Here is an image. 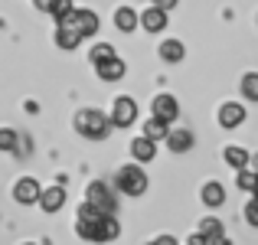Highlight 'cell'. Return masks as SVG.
<instances>
[{
  "mask_svg": "<svg viewBox=\"0 0 258 245\" xmlns=\"http://www.w3.org/2000/svg\"><path fill=\"white\" fill-rule=\"evenodd\" d=\"M108 125H111V114L98 111V108H85L76 114V131L88 141H101L108 134Z\"/></svg>",
  "mask_w": 258,
  "mask_h": 245,
  "instance_id": "obj_1",
  "label": "cell"
},
{
  "mask_svg": "<svg viewBox=\"0 0 258 245\" xmlns=\"http://www.w3.org/2000/svg\"><path fill=\"white\" fill-rule=\"evenodd\" d=\"M114 190L127 196H144L147 193V173L141 170V163H124L114 176Z\"/></svg>",
  "mask_w": 258,
  "mask_h": 245,
  "instance_id": "obj_2",
  "label": "cell"
},
{
  "mask_svg": "<svg viewBox=\"0 0 258 245\" xmlns=\"http://www.w3.org/2000/svg\"><path fill=\"white\" fill-rule=\"evenodd\" d=\"M111 125L114 128H131L134 121H138V101L131 98V95H121V98H114L111 105Z\"/></svg>",
  "mask_w": 258,
  "mask_h": 245,
  "instance_id": "obj_3",
  "label": "cell"
},
{
  "mask_svg": "<svg viewBox=\"0 0 258 245\" xmlns=\"http://www.w3.org/2000/svg\"><path fill=\"white\" fill-rule=\"evenodd\" d=\"M85 200L92 203V206H98L101 213H111V216H114V209H118V200H114V193L108 190V183H101V180H95L92 187H88Z\"/></svg>",
  "mask_w": 258,
  "mask_h": 245,
  "instance_id": "obj_4",
  "label": "cell"
},
{
  "mask_svg": "<svg viewBox=\"0 0 258 245\" xmlns=\"http://www.w3.org/2000/svg\"><path fill=\"white\" fill-rule=\"evenodd\" d=\"M39 193H43V187H39L33 176H23V180H17V187H13V200H17L20 206L39 203Z\"/></svg>",
  "mask_w": 258,
  "mask_h": 245,
  "instance_id": "obj_5",
  "label": "cell"
},
{
  "mask_svg": "<svg viewBox=\"0 0 258 245\" xmlns=\"http://www.w3.org/2000/svg\"><path fill=\"white\" fill-rule=\"evenodd\" d=\"M154 118L167 121V125H173V121L180 118V105H176L173 95H157V98H154Z\"/></svg>",
  "mask_w": 258,
  "mask_h": 245,
  "instance_id": "obj_6",
  "label": "cell"
},
{
  "mask_svg": "<svg viewBox=\"0 0 258 245\" xmlns=\"http://www.w3.org/2000/svg\"><path fill=\"white\" fill-rule=\"evenodd\" d=\"M82 39L85 36L76 30V23H59L56 26V46H59V49H76Z\"/></svg>",
  "mask_w": 258,
  "mask_h": 245,
  "instance_id": "obj_7",
  "label": "cell"
},
{
  "mask_svg": "<svg viewBox=\"0 0 258 245\" xmlns=\"http://www.w3.org/2000/svg\"><path fill=\"white\" fill-rule=\"evenodd\" d=\"M124 59H118V56H111V59H105L101 66H95V72H98V79L101 82H118V79H124Z\"/></svg>",
  "mask_w": 258,
  "mask_h": 245,
  "instance_id": "obj_8",
  "label": "cell"
},
{
  "mask_svg": "<svg viewBox=\"0 0 258 245\" xmlns=\"http://www.w3.org/2000/svg\"><path fill=\"white\" fill-rule=\"evenodd\" d=\"M131 154H134V160H138V163H151L154 154H157V141H151L147 134H141V138L131 141Z\"/></svg>",
  "mask_w": 258,
  "mask_h": 245,
  "instance_id": "obj_9",
  "label": "cell"
},
{
  "mask_svg": "<svg viewBox=\"0 0 258 245\" xmlns=\"http://www.w3.org/2000/svg\"><path fill=\"white\" fill-rule=\"evenodd\" d=\"M242 121H245V108H242L239 101H226V105L219 108V125L222 128H239Z\"/></svg>",
  "mask_w": 258,
  "mask_h": 245,
  "instance_id": "obj_10",
  "label": "cell"
},
{
  "mask_svg": "<svg viewBox=\"0 0 258 245\" xmlns=\"http://www.w3.org/2000/svg\"><path fill=\"white\" fill-rule=\"evenodd\" d=\"M141 26H144L147 33L167 30V10H160V7H147V10L141 13Z\"/></svg>",
  "mask_w": 258,
  "mask_h": 245,
  "instance_id": "obj_11",
  "label": "cell"
},
{
  "mask_svg": "<svg viewBox=\"0 0 258 245\" xmlns=\"http://www.w3.org/2000/svg\"><path fill=\"white\" fill-rule=\"evenodd\" d=\"M76 30L82 33L85 39L95 36V33H98V13H95V10H85V7H79V10H76Z\"/></svg>",
  "mask_w": 258,
  "mask_h": 245,
  "instance_id": "obj_12",
  "label": "cell"
},
{
  "mask_svg": "<svg viewBox=\"0 0 258 245\" xmlns=\"http://www.w3.org/2000/svg\"><path fill=\"white\" fill-rule=\"evenodd\" d=\"M39 206L46 209V213H59V209L66 206V190L62 187H49L39 193Z\"/></svg>",
  "mask_w": 258,
  "mask_h": 245,
  "instance_id": "obj_13",
  "label": "cell"
},
{
  "mask_svg": "<svg viewBox=\"0 0 258 245\" xmlns=\"http://www.w3.org/2000/svg\"><path fill=\"white\" fill-rule=\"evenodd\" d=\"M114 26H118L121 33H134L141 26V17L134 13V7H118V10H114Z\"/></svg>",
  "mask_w": 258,
  "mask_h": 245,
  "instance_id": "obj_14",
  "label": "cell"
},
{
  "mask_svg": "<svg viewBox=\"0 0 258 245\" xmlns=\"http://www.w3.org/2000/svg\"><path fill=\"white\" fill-rule=\"evenodd\" d=\"M167 147H170L173 154H186L189 147H193V131H186V128L170 131V134H167Z\"/></svg>",
  "mask_w": 258,
  "mask_h": 245,
  "instance_id": "obj_15",
  "label": "cell"
},
{
  "mask_svg": "<svg viewBox=\"0 0 258 245\" xmlns=\"http://www.w3.org/2000/svg\"><path fill=\"white\" fill-rule=\"evenodd\" d=\"M222 160H226L232 170H245V167H252V154H248L245 147H235V144L222 151Z\"/></svg>",
  "mask_w": 258,
  "mask_h": 245,
  "instance_id": "obj_16",
  "label": "cell"
},
{
  "mask_svg": "<svg viewBox=\"0 0 258 245\" xmlns=\"http://www.w3.org/2000/svg\"><path fill=\"white\" fill-rule=\"evenodd\" d=\"M160 59H164V63H183V59H186V46H183L180 39H164V43H160Z\"/></svg>",
  "mask_w": 258,
  "mask_h": 245,
  "instance_id": "obj_17",
  "label": "cell"
},
{
  "mask_svg": "<svg viewBox=\"0 0 258 245\" xmlns=\"http://www.w3.org/2000/svg\"><path fill=\"white\" fill-rule=\"evenodd\" d=\"M76 10L79 7H72V0H52V7H49L56 23H76Z\"/></svg>",
  "mask_w": 258,
  "mask_h": 245,
  "instance_id": "obj_18",
  "label": "cell"
},
{
  "mask_svg": "<svg viewBox=\"0 0 258 245\" xmlns=\"http://www.w3.org/2000/svg\"><path fill=\"white\" fill-rule=\"evenodd\" d=\"M118 235H121L118 219H114V216H101V222H98V242H114Z\"/></svg>",
  "mask_w": 258,
  "mask_h": 245,
  "instance_id": "obj_19",
  "label": "cell"
},
{
  "mask_svg": "<svg viewBox=\"0 0 258 245\" xmlns=\"http://www.w3.org/2000/svg\"><path fill=\"white\" fill-rule=\"evenodd\" d=\"M235 187L255 196V193H258V173H255L252 167H245V170H235Z\"/></svg>",
  "mask_w": 258,
  "mask_h": 245,
  "instance_id": "obj_20",
  "label": "cell"
},
{
  "mask_svg": "<svg viewBox=\"0 0 258 245\" xmlns=\"http://www.w3.org/2000/svg\"><path fill=\"white\" fill-rule=\"evenodd\" d=\"M203 203H206V206H222V203H226V190H222V183L209 180L206 187H203Z\"/></svg>",
  "mask_w": 258,
  "mask_h": 245,
  "instance_id": "obj_21",
  "label": "cell"
},
{
  "mask_svg": "<svg viewBox=\"0 0 258 245\" xmlns=\"http://www.w3.org/2000/svg\"><path fill=\"white\" fill-rule=\"evenodd\" d=\"M144 134L151 141H167V134H170V125H167V121H160V118H151L144 125Z\"/></svg>",
  "mask_w": 258,
  "mask_h": 245,
  "instance_id": "obj_22",
  "label": "cell"
},
{
  "mask_svg": "<svg viewBox=\"0 0 258 245\" xmlns=\"http://www.w3.org/2000/svg\"><path fill=\"white\" fill-rule=\"evenodd\" d=\"M111 56H118V52H114V46L111 43H98V46H92V52H88V63H92V66H101L105 59H111Z\"/></svg>",
  "mask_w": 258,
  "mask_h": 245,
  "instance_id": "obj_23",
  "label": "cell"
},
{
  "mask_svg": "<svg viewBox=\"0 0 258 245\" xmlns=\"http://www.w3.org/2000/svg\"><path fill=\"white\" fill-rule=\"evenodd\" d=\"M239 88H242V95H245L248 101H258V72H245Z\"/></svg>",
  "mask_w": 258,
  "mask_h": 245,
  "instance_id": "obj_24",
  "label": "cell"
},
{
  "mask_svg": "<svg viewBox=\"0 0 258 245\" xmlns=\"http://www.w3.org/2000/svg\"><path fill=\"white\" fill-rule=\"evenodd\" d=\"M17 147H20V134L13 131V128H0V151L13 154Z\"/></svg>",
  "mask_w": 258,
  "mask_h": 245,
  "instance_id": "obj_25",
  "label": "cell"
},
{
  "mask_svg": "<svg viewBox=\"0 0 258 245\" xmlns=\"http://www.w3.org/2000/svg\"><path fill=\"white\" fill-rule=\"evenodd\" d=\"M200 232L206 235L209 242H213V239H219V235H222V222H219V219H213V216H209V219H203V222H200Z\"/></svg>",
  "mask_w": 258,
  "mask_h": 245,
  "instance_id": "obj_26",
  "label": "cell"
},
{
  "mask_svg": "<svg viewBox=\"0 0 258 245\" xmlns=\"http://www.w3.org/2000/svg\"><path fill=\"white\" fill-rule=\"evenodd\" d=\"M245 222L258 229V196H252V200L245 203Z\"/></svg>",
  "mask_w": 258,
  "mask_h": 245,
  "instance_id": "obj_27",
  "label": "cell"
},
{
  "mask_svg": "<svg viewBox=\"0 0 258 245\" xmlns=\"http://www.w3.org/2000/svg\"><path fill=\"white\" fill-rule=\"evenodd\" d=\"M176 4H180V0H154V7H160V10H173Z\"/></svg>",
  "mask_w": 258,
  "mask_h": 245,
  "instance_id": "obj_28",
  "label": "cell"
},
{
  "mask_svg": "<svg viewBox=\"0 0 258 245\" xmlns=\"http://www.w3.org/2000/svg\"><path fill=\"white\" fill-rule=\"evenodd\" d=\"M186 245H209V239H206L203 232H196V235H189V242H186Z\"/></svg>",
  "mask_w": 258,
  "mask_h": 245,
  "instance_id": "obj_29",
  "label": "cell"
},
{
  "mask_svg": "<svg viewBox=\"0 0 258 245\" xmlns=\"http://www.w3.org/2000/svg\"><path fill=\"white\" fill-rule=\"evenodd\" d=\"M151 245H180V242H176L173 235H160V239H154Z\"/></svg>",
  "mask_w": 258,
  "mask_h": 245,
  "instance_id": "obj_30",
  "label": "cell"
},
{
  "mask_svg": "<svg viewBox=\"0 0 258 245\" xmlns=\"http://www.w3.org/2000/svg\"><path fill=\"white\" fill-rule=\"evenodd\" d=\"M36 7H39V10H46V13H49V7H52V0H36Z\"/></svg>",
  "mask_w": 258,
  "mask_h": 245,
  "instance_id": "obj_31",
  "label": "cell"
},
{
  "mask_svg": "<svg viewBox=\"0 0 258 245\" xmlns=\"http://www.w3.org/2000/svg\"><path fill=\"white\" fill-rule=\"evenodd\" d=\"M209 245H232V242H229L226 235H219V239H213V242H209Z\"/></svg>",
  "mask_w": 258,
  "mask_h": 245,
  "instance_id": "obj_32",
  "label": "cell"
},
{
  "mask_svg": "<svg viewBox=\"0 0 258 245\" xmlns=\"http://www.w3.org/2000/svg\"><path fill=\"white\" fill-rule=\"evenodd\" d=\"M252 170H255V173H258V154H255V157H252Z\"/></svg>",
  "mask_w": 258,
  "mask_h": 245,
  "instance_id": "obj_33",
  "label": "cell"
},
{
  "mask_svg": "<svg viewBox=\"0 0 258 245\" xmlns=\"http://www.w3.org/2000/svg\"><path fill=\"white\" fill-rule=\"evenodd\" d=\"M23 245H36V242H23Z\"/></svg>",
  "mask_w": 258,
  "mask_h": 245,
  "instance_id": "obj_34",
  "label": "cell"
}]
</instances>
